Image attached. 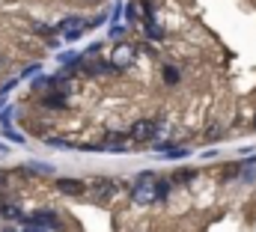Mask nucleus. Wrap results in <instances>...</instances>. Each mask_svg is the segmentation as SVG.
<instances>
[{
  "instance_id": "nucleus-11",
  "label": "nucleus",
  "mask_w": 256,
  "mask_h": 232,
  "mask_svg": "<svg viewBox=\"0 0 256 232\" xmlns=\"http://www.w3.org/2000/svg\"><path fill=\"white\" fill-rule=\"evenodd\" d=\"M167 194H170V178H155V196L167 200Z\"/></svg>"
},
{
  "instance_id": "nucleus-22",
  "label": "nucleus",
  "mask_w": 256,
  "mask_h": 232,
  "mask_svg": "<svg viewBox=\"0 0 256 232\" xmlns=\"http://www.w3.org/2000/svg\"><path fill=\"white\" fill-rule=\"evenodd\" d=\"M120 18H122V3H114V15H110V21L120 24Z\"/></svg>"
},
{
  "instance_id": "nucleus-4",
  "label": "nucleus",
  "mask_w": 256,
  "mask_h": 232,
  "mask_svg": "<svg viewBox=\"0 0 256 232\" xmlns=\"http://www.w3.org/2000/svg\"><path fill=\"white\" fill-rule=\"evenodd\" d=\"M24 220H30V224H39V226H45L48 232H60L63 230V220H60V214L57 212H51V208H39V212H33V214H27Z\"/></svg>"
},
{
  "instance_id": "nucleus-15",
  "label": "nucleus",
  "mask_w": 256,
  "mask_h": 232,
  "mask_svg": "<svg viewBox=\"0 0 256 232\" xmlns=\"http://www.w3.org/2000/svg\"><path fill=\"white\" fill-rule=\"evenodd\" d=\"M164 158H170V161H176V158H188V149H185V146H179V149L170 146V149L164 152Z\"/></svg>"
},
{
  "instance_id": "nucleus-14",
  "label": "nucleus",
  "mask_w": 256,
  "mask_h": 232,
  "mask_svg": "<svg viewBox=\"0 0 256 232\" xmlns=\"http://www.w3.org/2000/svg\"><path fill=\"white\" fill-rule=\"evenodd\" d=\"M164 84H167V86H176V84H179V72H176L173 66H164Z\"/></svg>"
},
{
  "instance_id": "nucleus-29",
  "label": "nucleus",
  "mask_w": 256,
  "mask_h": 232,
  "mask_svg": "<svg viewBox=\"0 0 256 232\" xmlns=\"http://www.w3.org/2000/svg\"><path fill=\"white\" fill-rule=\"evenodd\" d=\"M254 125H256V116H254Z\"/></svg>"
},
{
  "instance_id": "nucleus-28",
  "label": "nucleus",
  "mask_w": 256,
  "mask_h": 232,
  "mask_svg": "<svg viewBox=\"0 0 256 232\" xmlns=\"http://www.w3.org/2000/svg\"><path fill=\"white\" fill-rule=\"evenodd\" d=\"M84 3H96V0H84Z\"/></svg>"
},
{
  "instance_id": "nucleus-6",
  "label": "nucleus",
  "mask_w": 256,
  "mask_h": 232,
  "mask_svg": "<svg viewBox=\"0 0 256 232\" xmlns=\"http://www.w3.org/2000/svg\"><path fill=\"white\" fill-rule=\"evenodd\" d=\"M54 184H57V190L66 194V196H80V194L86 190V184H84V182H78V178H57Z\"/></svg>"
},
{
  "instance_id": "nucleus-18",
  "label": "nucleus",
  "mask_w": 256,
  "mask_h": 232,
  "mask_svg": "<svg viewBox=\"0 0 256 232\" xmlns=\"http://www.w3.org/2000/svg\"><path fill=\"white\" fill-rule=\"evenodd\" d=\"M146 33H149L152 39H161V30H158V24H155V18H146Z\"/></svg>"
},
{
  "instance_id": "nucleus-23",
  "label": "nucleus",
  "mask_w": 256,
  "mask_h": 232,
  "mask_svg": "<svg viewBox=\"0 0 256 232\" xmlns=\"http://www.w3.org/2000/svg\"><path fill=\"white\" fill-rule=\"evenodd\" d=\"M39 72H42V66H39V62H33V66H27V68H24V78H33V74H39Z\"/></svg>"
},
{
  "instance_id": "nucleus-3",
  "label": "nucleus",
  "mask_w": 256,
  "mask_h": 232,
  "mask_svg": "<svg viewBox=\"0 0 256 232\" xmlns=\"http://www.w3.org/2000/svg\"><path fill=\"white\" fill-rule=\"evenodd\" d=\"M84 30H86V21L80 15H68L63 21H57V27H54V33H60L66 42H78L84 36Z\"/></svg>"
},
{
  "instance_id": "nucleus-2",
  "label": "nucleus",
  "mask_w": 256,
  "mask_h": 232,
  "mask_svg": "<svg viewBox=\"0 0 256 232\" xmlns=\"http://www.w3.org/2000/svg\"><path fill=\"white\" fill-rule=\"evenodd\" d=\"M158 131H161V125L155 119H137L131 125V131H128V140L131 143H149V140H158L161 137Z\"/></svg>"
},
{
  "instance_id": "nucleus-26",
  "label": "nucleus",
  "mask_w": 256,
  "mask_h": 232,
  "mask_svg": "<svg viewBox=\"0 0 256 232\" xmlns=\"http://www.w3.org/2000/svg\"><path fill=\"white\" fill-rule=\"evenodd\" d=\"M6 178H9V176H6V173H0V188H3V184H6Z\"/></svg>"
},
{
  "instance_id": "nucleus-13",
  "label": "nucleus",
  "mask_w": 256,
  "mask_h": 232,
  "mask_svg": "<svg viewBox=\"0 0 256 232\" xmlns=\"http://www.w3.org/2000/svg\"><path fill=\"white\" fill-rule=\"evenodd\" d=\"M45 143L54 146V149H78V143H72V140H60V137H48Z\"/></svg>"
},
{
  "instance_id": "nucleus-1",
  "label": "nucleus",
  "mask_w": 256,
  "mask_h": 232,
  "mask_svg": "<svg viewBox=\"0 0 256 232\" xmlns=\"http://www.w3.org/2000/svg\"><path fill=\"white\" fill-rule=\"evenodd\" d=\"M131 200H134L137 206H152V202H158V196H155V173H140L137 176V182H134V188H131Z\"/></svg>"
},
{
  "instance_id": "nucleus-16",
  "label": "nucleus",
  "mask_w": 256,
  "mask_h": 232,
  "mask_svg": "<svg viewBox=\"0 0 256 232\" xmlns=\"http://www.w3.org/2000/svg\"><path fill=\"white\" fill-rule=\"evenodd\" d=\"M220 131H224V128H220L218 122H214V125H208V131H206V140H208V143H214V140H220Z\"/></svg>"
},
{
  "instance_id": "nucleus-24",
  "label": "nucleus",
  "mask_w": 256,
  "mask_h": 232,
  "mask_svg": "<svg viewBox=\"0 0 256 232\" xmlns=\"http://www.w3.org/2000/svg\"><path fill=\"white\" fill-rule=\"evenodd\" d=\"M152 146H155V149H158V152H167V149H170V146H173V143H170V140H155V143H152Z\"/></svg>"
},
{
  "instance_id": "nucleus-7",
  "label": "nucleus",
  "mask_w": 256,
  "mask_h": 232,
  "mask_svg": "<svg viewBox=\"0 0 256 232\" xmlns=\"http://www.w3.org/2000/svg\"><path fill=\"white\" fill-rule=\"evenodd\" d=\"M114 190H116V184H114L110 178H98V182L92 184V200H96V202L110 200V196H114Z\"/></svg>"
},
{
  "instance_id": "nucleus-27",
  "label": "nucleus",
  "mask_w": 256,
  "mask_h": 232,
  "mask_svg": "<svg viewBox=\"0 0 256 232\" xmlns=\"http://www.w3.org/2000/svg\"><path fill=\"white\" fill-rule=\"evenodd\" d=\"M0 232H21V230H0Z\"/></svg>"
},
{
  "instance_id": "nucleus-30",
  "label": "nucleus",
  "mask_w": 256,
  "mask_h": 232,
  "mask_svg": "<svg viewBox=\"0 0 256 232\" xmlns=\"http://www.w3.org/2000/svg\"><path fill=\"white\" fill-rule=\"evenodd\" d=\"M0 206H3V202H0Z\"/></svg>"
},
{
  "instance_id": "nucleus-17",
  "label": "nucleus",
  "mask_w": 256,
  "mask_h": 232,
  "mask_svg": "<svg viewBox=\"0 0 256 232\" xmlns=\"http://www.w3.org/2000/svg\"><path fill=\"white\" fill-rule=\"evenodd\" d=\"M122 15L128 18V24L137 18V3H122Z\"/></svg>"
},
{
  "instance_id": "nucleus-10",
  "label": "nucleus",
  "mask_w": 256,
  "mask_h": 232,
  "mask_svg": "<svg viewBox=\"0 0 256 232\" xmlns=\"http://www.w3.org/2000/svg\"><path fill=\"white\" fill-rule=\"evenodd\" d=\"M3 137H6V140H12V143H18V146H24V143H27V140H24V134H18L12 125H3Z\"/></svg>"
},
{
  "instance_id": "nucleus-5",
  "label": "nucleus",
  "mask_w": 256,
  "mask_h": 232,
  "mask_svg": "<svg viewBox=\"0 0 256 232\" xmlns=\"http://www.w3.org/2000/svg\"><path fill=\"white\" fill-rule=\"evenodd\" d=\"M134 57H137V51L131 48V45H126V42H116V48H114V54H110V66L120 72V68H128L131 62H134Z\"/></svg>"
},
{
  "instance_id": "nucleus-21",
  "label": "nucleus",
  "mask_w": 256,
  "mask_h": 232,
  "mask_svg": "<svg viewBox=\"0 0 256 232\" xmlns=\"http://www.w3.org/2000/svg\"><path fill=\"white\" fill-rule=\"evenodd\" d=\"M21 232H48L45 226H39V224H30V220H24V230Z\"/></svg>"
},
{
  "instance_id": "nucleus-25",
  "label": "nucleus",
  "mask_w": 256,
  "mask_h": 232,
  "mask_svg": "<svg viewBox=\"0 0 256 232\" xmlns=\"http://www.w3.org/2000/svg\"><path fill=\"white\" fill-rule=\"evenodd\" d=\"M0 125H12V108H9V110H3V114H0Z\"/></svg>"
},
{
  "instance_id": "nucleus-19",
  "label": "nucleus",
  "mask_w": 256,
  "mask_h": 232,
  "mask_svg": "<svg viewBox=\"0 0 256 232\" xmlns=\"http://www.w3.org/2000/svg\"><path fill=\"white\" fill-rule=\"evenodd\" d=\"M12 86H18V78H12V80H6V84H3V86H0V98H6V96H9V90H12Z\"/></svg>"
},
{
  "instance_id": "nucleus-9",
  "label": "nucleus",
  "mask_w": 256,
  "mask_h": 232,
  "mask_svg": "<svg viewBox=\"0 0 256 232\" xmlns=\"http://www.w3.org/2000/svg\"><path fill=\"white\" fill-rule=\"evenodd\" d=\"M0 214H3L6 220H24V212H21L15 202H3V206H0Z\"/></svg>"
},
{
  "instance_id": "nucleus-20",
  "label": "nucleus",
  "mask_w": 256,
  "mask_h": 232,
  "mask_svg": "<svg viewBox=\"0 0 256 232\" xmlns=\"http://www.w3.org/2000/svg\"><path fill=\"white\" fill-rule=\"evenodd\" d=\"M24 170H36V173H54V170H51L48 164H36V161H33V164H27Z\"/></svg>"
},
{
  "instance_id": "nucleus-12",
  "label": "nucleus",
  "mask_w": 256,
  "mask_h": 232,
  "mask_svg": "<svg viewBox=\"0 0 256 232\" xmlns=\"http://www.w3.org/2000/svg\"><path fill=\"white\" fill-rule=\"evenodd\" d=\"M194 178H196V170L185 167V170H176V176H173L170 182H182V184H185V182H194Z\"/></svg>"
},
{
  "instance_id": "nucleus-8",
  "label": "nucleus",
  "mask_w": 256,
  "mask_h": 232,
  "mask_svg": "<svg viewBox=\"0 0 256 232\" xmlns=\"http://www.w3.org/2000/svg\"><path fill=\"white\" fill-rule=\"evenodd\" d=\"M66 104H68V98H66V92H51V96H45L42 98V108H48V110H66Z\"/></svg>"
}]
</instances>
